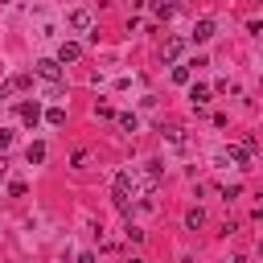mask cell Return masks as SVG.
<instances>
[{
    "label": "cell",
    "mask_w": 263,
    "mask_h": 263,
    "mask_svg": "<svg viewBox=\"0 0 263 263\" xmlns=\"http://www.w3.org/2000/svg\"><path fill=\"white\" fill-rule=\"evenodd\" d=\"M4 173H8V160H4V156H0V177H4Z\"/></svg>",
    "instance_id": "obj_27"
},
{
    "label": "cell",
    "mask_w": 263,
    "mask_h": 263,
    "mask_svg": "<svg viewBox=\"0 0 263 263\" xmlns=\"http://www.w3.org/2000/svg\"><path fill=\"white\" fill-rule=\"evenodd\" d=\"M132 193H136V173H132V168L115 173V185H111V205H115L123 218H132V210H136Z\"/></svg>",
    "instance_id": "obj_1"
},
{
    "label": "cell",
    "mask_w": 263,
    "mask_h": 263,
    "mask_svg": "<svg viewBox=\"0 0 263 263\" xmlns=\"http://www.w3.org/2000/svg\"><path fill=\"white\" fill-rule=\"evenodd\" d=\"M16 115H21V123H25V127H37V123H41V103H37V99H33V103H21V107H16Z\"/></svg>",
    "instance_id": "obj_5"
},
{
    "label": "cell",
    "mask_w": 263,
    "mask_h": 263,
    "mask_svg": "<svg viewBox=\"0 0 263 263\" xmlns=\"http://www.w3.org/2000/svg\"><path fill=\"white\" fill-rule=\"evenodd\" d=\"M230 263H251V259H247V255H234V259H230Z\"/></svg>",
    "instance_id": "obj_25"
},
{
    "label": "cell",
    "mask_w": 263,
    "mask_h": 263,
    "mask_svg": "<svg viewBox=\"0 0 263 263\" xmlns=\"http://www.w3.org/2000/svg\"><path fill=\"white\" fill-rule=\"evenodd\" d=\"M66 21H70V29H90V12H86V8H74Z\"/></svg>",
    "instance_id": "obj_10"
},
{
    "label": "cell",
    "mask_w": 263,
    "mask_h": 263,
    "mask_svg": "<svg viewBox=\"0 0 263 263\" xmlns=\"http://www.w3.org/2000/svg\"><path fill=\"white\" fill-rule=\"evenodd\" d=\"M0 99H8V82H0Z\"/></svg>",
    "instance_id": "obj_26"
},
{
    "label": "cell",
    "mask_w": 263,
    "mask_h": 263,
    "mask_svg": "<svg viewBox=\"0 0 263 263\" xmlns=\"http://www.w3.org/2000/svg\"><path fill=\"white\" fill-rule=\"evenodd\" d=\"M127 263H144V259H127Z\"/></svg>",
    "instance_id": "obj_29"
},
{
    "label": "cell",
    "mask_w": 263,
    "mask_h": 263,
    "mask_svg": "<svg viewBox=\"0 0 263 263\" xmlns=\"http://www.w3.org/2000/svg\"><path fill=\"white\" fill-rule=\"evenodd\" d=\"M238 148H242V152H247V156H255V148H259V136H255V132H247V136H242V144H238Z\"/></svg>",
    "instance_id": "obj_17"
},
{
    "label": "cell",
    "mask_w": 263,
    "mask_h": 263,
    "mask_svg": "<svg viewBox=\"0 0 263 263\" xmlns=\"http://www.w3.org/2000/svg\"><path fill=\"white\" fill-rule=\"evenodd\" d=\"M115 123H119L123 132H136V127H140V119H136L132 111H119V115H115Z\"/></svg>",
    "instance_id": "obj_14"
},
{
    "label": "cell",
    "mask_w": 263,
    "mask_h": 263,
    "mask_svg": "<svg viewBox=\"0 0 263 263\" xmlns=\"http://www.w3.org/2000/svg\"><path fill=\"white\" fill-rule=\"evenodd\" d=\"M181 49H185V41H181V37H164L160 58H164V62H177V58H181Z\"/></svg>",
    "instance_id": "obj_7"
},
{
    "label": "cell",
    "mask_w": 263,
    "mask_h": 263,
    "mask_svg": "<svg viewBox=\"0 0 263 263\" xmlns=\"http://www.w3.org/2000/svg\"><path fill=\"white\" fill-rule=\"evenodd\" d=\"M160 136H164L173 148H185V127H181V123H164V127H160Z\"/></svg>",
    "instance_id": "obj_8"
},
{
    "label": "cell",
    "mask_w": 263,
    "mask_h": 263,
    "mask_svg": "<svg viewBox=\"0 0 263 263\" xmlns=\"http://www.w3.org/2000/svg\"><path fill=\"white\" fill-rule=\"evenodd\" d=\"M86 160H90V152H86V148H74V168H82Z\"/></svg>",
    "instance_id": "obj_21"
},
{
    "label": "cell",
    "mask_w": 263,
    "mask_h": 263,
    "mask_svg": "<svg viewBox=\"0 0 263 263\" xmlns=\"http://www.w3.org/2000/svg\"><path fill=\"white\" fill-rule=\"evenodd\" d=\"M214 33H218V21H214V16H201V21L193 25V33H189V37H193L197 45H205V41H210Z\"/></svg>",
    "instance_id": "obj_3"
},
{
    "label": "cell",
    "mask_w": 263,
    "mask_h": 263,
    "mask_svg": "<svg viewBox=\"0 0 263 263\" xmlns=\"http://www.w3.org/2000/svg\"><path fill=\"white\" fill-rule=\"evenodd\" d=\"M210 99H214V90H210V86H201V82H193V86H189V107H193V111H205V107H210Z\"/></svg>",
    "instance_id": "obj_4"
},
{
    "label": "cell",
    "mask_w": 263,
    "mask_h": 263,
    "mask_svg": "<svg viewBox=\"0 0 263 263\" xmlns=\"http://www.w3.org/2000/svg\"><path fill=\"white\" fill-rule=\"evenodd\" d=\"M8 193H12V197H25L29 189H25V181H12V185H8Z\"/></svg>",
    "instance_id": "obj_22"
},
{
    "label": "cell",
    "mask_w": 263,
    "mask_h": 263,
    "mask_svg": "<svg viewBox=\"0 0 263 263\" xmlns=\"http://www.w3.org/2000/svg\"><path fill=\"white\" fill-rule=\"evenodd\" d=\"M152 12H156L160 21H173V12H177V4H168V0H160V4L152 8Z\"/></svg>",
    "instance_id": "obj_15"
},
{
    "label": "cell",
    "mask_w": 263,
    "mask_h": 263,
    "mask_svg": "<svg viewBox=\"0 0 263 263\" xmlns=\"http://www.w3.org/2000/svg\"><path fill=\"white\" fill-rule=\"evenodd\" d=\"M33 74H37V78H45L49 86H62V78H66V70H62L53 58H41V62L33 66Z\"/></svg>",
    "instance_id": "obj_2"
},
{
    "label": "cell",
    "mask_w": 263,
    "mask_h": 263,
    "mask_svg": "<svg viewBox=\"0 0 263 263\" xmlns=\"http://www.w3.org/2000/svg\"><path fill=\"white\" fill-rule=\"evenodd\" d=\"M29 86H33V74H29V70H21V74L8 78V90H29Z\"/></svg>",
    "instance_id": "obj_11"
},
{
    "label": "cell",
    "mask_w": 263,
    "mask_h": 263,
    "mask_svg": "<svg viewBox=\"0 0 263 263\" xmlns=\"http://www.w3.org/2000/svg\"><path fill=\"white\" fill-rule=\"evenodd\" d=\"M127 4H132V8H144V0H127Z\"/></svg>",
    "instance_id": "obj_28"
},
{
    "label": "cell",
    "mask_w": 263,
    "mask_h": 263,
    "mask_svg": "<svg viewBox=\"0 0 263 263\" xmlns=\"http://www.w3.org/2000/svg\"><path fill=\"white\" fill-rule=\"evenodd\" d=\"M140 238H144V230H140V226H132V222H127V242H140Z\"/></svg>",
    "instance_id": "obj_23"
},
{
    "label": "cell",
    "mask_w": 263,
    "mask_h": 263,
    "mask_svg": "<svg viewBox=\"0 0 263 263\" xmlns=\"http://www.w3.org/2000/svg\"><path fill=\"white\" fill-rule=\"evenodd\" d=\"M41 119H45L49 127H62V123H66V111H62V107H49V111H45Z\"/></svg>",
    "instance_id": "obj_13"
},
{
    "label": "cell",
    "mask_w": 263,
    "mask_h": 263,
    "mask_svg": "<svg viewBox=\"0 0 263 263\" xmlns=\"http://www.w3.org/2000/svg\"><path fill=\"white\" fill-rule=\"evenodd\" d=\"M234 197H242V185H222V201H234Z\"/></svg>",
    "instance_id": "obj_19"
},
{
    "label": "cell",
    "mask_w": 263,
    "mask_h": 263,
    "mask_svg": "<svg viewBox=\"0 0 263 263\" xmlns=\"http://www.w3.org/2000/svg\"><path fill=\"white\" fill-rule=\"evenodd\" d=\"M95 115H99V119H111V115H115V107H111V103H103V99H99V103H95Z\"/></svg>",
    "instance_id": "obj_18"
},
{
    "label": "cell",
    "mask_w": 263,
    "mask_h": 263,
    "mask_svg": "<svg viewBox=\"0 0 263 263\" xmlns=\"http://www.w3.org/2000/svg\"><path fill=\"white\" fill-rule=\"evenodd\" d=\"M78 263H95V255H90V251H82V255H78Z\"/></svg>",
    "instance_id": "obj_24"
},
{
    "label": "cell",
    "mask_w": 263,
    "mask_h": 263,
    "mask_svg": "<svg viewBox=\"0 0 263 263\" xmlns=\"http://www.w3.org/2000/svg\"><path fill=\"white\" fill-rule=\"evenodd\" d=\"M8 148H12V132H8V127H0V156H4Z\"/></svg>",
    "instance_id": "obj_20"
},
{
    "label": "cell",
    "mask_w": 263,
    "mask_h": 263,
    "mask_svg": "<svg viewBox=\"0 0 263 263\" xmlns=\"http://www.w3.org/2000/svg\"><path fill=\"white\" fill-rule=\"evenodd\" d=\"M173 82H181V86L193 82V70H189V66H173Z\"/></svg>",
    "instance_id": "obj_16"
},
{
    "label": "cell",
    "mask_w": 263,
    "mask_h": 263,
    "mask_svg": "<svg viewBox=\"0 0 263 263\" xmlns=\"http://www.w3.org/2000/svg\"><path fill=\"white\" fill-rule=\"evenodd\" d=\"M78 58H82V45H78V41H62L53 62H58V66H66V62H78Z\"/></svg>",
    "instance_id": "obj_6"
},
{
    "label": "cell",
    "mask_w": 263,
    "mask_h": 263,
    "mask_svg": "<svg viewBox=\"0 0 263 263\" xmlns=\"http://www.w3.org/2000/svg\"><path fill=\"white\" fill-rule=\"evenodd\" d=\"M25 160H29V164H41V160H45V144H41V140H33V144L25 148Z\"/></svg>",
    "instance_id": "obj_12"
},
{
    "label": "cell",
    "mask_w": 263,
    "mask_h": 263,
    "mask_svg": "<svg viewBox=\"0 0 263 263\" xmlns=\"http://www.w3.org/2000/svg\"><path fill=\"white\" fill-rule=\"evenodd\" d=\"M185 226H189V230H201V226H205V210H201V205H189V210H185Z\"/></svg>",
    "instance_id": "obj_9"
}]
</instances>
